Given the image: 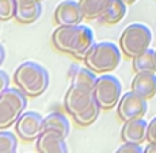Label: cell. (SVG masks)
<instances>
[{
    "instance_id": "obj_1",
    "label": "cell",
    "mask_w": 156,
    "mask_h": 153,
    "mask_svg": "<svg viewBox=\"0 0 156 153\" xmlns=\"http://www.w3.org/2000/svg\"><path fill=\"white\" fill-rule=\"evenodd\" d=\"M52 43L56 50L76 60H84L94 46V33L86 25L58 26L52 33Z\"/></svg>"
},
{
    "instance_id": "obj_2",
    "label": "cell",
    "mask_w": 156,
    "mask_h": 153,
    "mask_svg": "<svg viewBox=\"0 0 156 153\" xmlns=\"http://www.w3.org/2000/svg\"><path fill=\"white\" fill-rule=\"evenodd\" d=\"M14 83L29 98H38L49 87V72L35 61H23L14 72Z\"/></svg>"
},
{
    "instance_id": "obj_3",
    "label": "cell",
    "mask_w": 156,
    "mask_h": 153,
    "mask_svg": "<svg viewBox=\"0 0 156 153\" xmlns=\"http://www.w3.org/2000/svg\"><path fill=\"white\" fill-rule=\"evenodd\" d=\"M94 80L86 76H76L71 79V85L64 96V109L69 115L84 113L95 102Z\"/></svg>"
},
{
    "instance_id": "obj_4",
    "label": "cell",
    "mask_w": 156,
    "mask_h": 153,
    "mask_svg": "<svg viewBox=\"0 0 156 153\" xmlns=\"http://www.w3.org/2000/svg\"><path fill=\"white\" fill-rule=\"evenodd\" d=\"M121 49L115 43L109 41H102L94 43L84 57V65L94 71L95 73H109L121 62Z\"/></svg>"
},
{
    "instance_id": "obj_5",
    "label": "cell",
    "mask_w": 156,
    "mask_h": 153,
    "mask_svg": "<svg viewBox=\"0 0 156 153\" xmlns=\"http://www.w3.org/2000/svg\"><path fill=\"white\" fill-rule=\"evenodd\" d=\"M27 95L16 88L3 89L0 92V127L5 130L10 126L15 125L19 116L25 113L27 107Z\"/></svg>"
},
{
    "instance_id": "obj_6",
    "label": "cell",
    "mask_w": 156,
    "mask_h": 153,
    "mask_svg": "<svg viewBox=\"0 0 156 153\" xmlns=\"http://www.w3.org/2000/svg\"><path fill=\"white\" fill-rule=\"evenodd\" d=\"M152 42V33L148 26L143 23H132L126 26L119 35V49L128 58H134L140 53L149 49Z\"/></svg>"
},
{
    "instance_id": "obj_7",
    "label": "cell",
    "mask_w": 156,
    "mask_h": 153,
    "mask_svg": "<svg viewBox=\"0 0 156 153\" xmlns=\"http://www.w3.org/2000/svg\"><path fill=\"white\" fill-rule=\"evenodd\" d=\"M122 85L115 76L103 73L98 77L94 87V98L102 110H112L121 99Z\"/></svg>"
},
{
    "instance_id": "obj_8",
    "label": "cell",
    "mask_w": 156,
    "mask_h": 153,
    "mask_svg": "<svg viewBox=\"0 0 156 153\" xmlns=\"http://www.w3.org/2000/svg\"><path fill=\"white\" fill-rule=\"evenodd\" d=\"M148 99L143 98L141 95L133 91L124 94L117 104V115L121 121L126 122L130 119L144 118L148 111Z\"/></svg>"
},
{
    "instance_id": "obj_9",
    "label": "cell",
    "mask_w": 156,
    "mask_h": 153,
    "mask_svg": "<svg viewBox=\"0 0 156 153\" xmlns=\"http://www.w3.org/2000/svg\"><path fill=\"white\" fill-rule=\"evenodd\" d=\"M44 131V116L38 111H25L15 122V133L25 142L37 141Z\"/></svg>"
},
{
    "instance_id": "obj_10",
    "label": "cell",
    "mask_w": 156,
    "mask_h": 153,
    "mask_svg": "<svg viewBox=\"0 0 156 153\" xmlns=\"http://www.w3.org/2000/svg\"><path fill=\"white\" fill-rule=\"evenodd\" d=\"M53 18H55V22L58 26H76L82 25L84 15L82 12L79 2H76V0H62L56 7Z\"/></svg>"
},
{
    "instance_id": "obj_11",
    "label": "cell",
    "mask_w": 156,
    "mask_h": 153,
    "mask_svg": "<svg viewBox=\"0 0 156 153\" xmlns=\"http://www.w3.org/2000/svg\"><path fill=\"white\" fill-rule=\"evenodd\" d=\"M148 122L144 118H136L124 122L121 129V140L125 144H137L141 145L147 141Z\"/></svg>"
},
{
    "instance_id": "obj_12",
    "label": "cell",
    "mask_w": 156,
    "mask_h": 153,
    "mask_svg": "<svg viewBox=\"0 0 156 153\" xmlns=\"http://www.w3.org/2000/svg\"><path fill=\"white\" fill-rule=\"evenodd\" d=\"M38 153H68L65 137L53 130H44L35 141Z\"/></svg>"
},
{
    "instance_id": "obj_13",
    "label": "cell",
    "mask_w": 156,
    "mask_h": 153,
    "mask_svg": "<svg viewBox=\"0 0 156 153\" xmlns=\"http://www.w3.org/2000/svg\"><path fill=\"white\" fill-rule=\"evenodd\" d=\"M42 14V0H16L15 18L18 23H34Z\"/></svg>"
},
{
    "instance_id": "obj_14",
    "label": "cell",
    "mask_w": 156,
    "mask_h": 153,
    "mask_svg": "<svg viewBox=\"0 0 156 153\" xmlns=\"http://www.w3.org/2000/svg\"><path fill=\"white\" fill-rule=\"evenodd\" d=\"M133 92L141 95L145 99H152L156 95V73L140 72L136 73L130 84Z\"/></svg>"
},
{
    "instance_id": "obj_15",
    "label": "cell",
    "mask_w": 156,
    "mask_h": 153,
    "mask_svg": "<svg viewBox=\"0 0 156 153\" xmlns=\"http://www.w3.org/2000/svg\"><path fill=\"white\" fill-rule=\"evenodd\" d=\"M113 0H79L84 19L98 20L107 11Z\"/></svg>"
},
{
    "instance_id": "obj_16",
    "label": "cell",
    "mask_w": 156,
    "mask_h": 153,
    "mask_svg": "<svg viewBox=\"0 0 156 153\" xmlns=\"http://www.w3.org/2000/svg\"><path fill=\"white\" fill-rule=\"evenodd\" d=\"M44 130H53L67 138L71 131V125L64 113L53 111L44 118Z\"/></svg>"
},
{
    "instance_id": "obj_17",
    "label": "cell",
    "mask_w": 156,
    "mask_h": 153,
    "mask_svg": "<svg viewBox=\"0 0 156 153\" xmlns=\"http://www.w3.org/2000/svg\"><path fill=\"white\" fill-rule=\"evenodd\" d=\"M132 68L136 73H140V72L156 73V50L147 49L145 52L132 58Z\"/></svg>"
},
{
    "instance_id": "obj_18",
    "label": "cell",
    "mask_w": 156,
    "mask_h": 153,
    "mask_svg": "<svg viewBox=\"0 0 156 153\" xmlns=\"http://www.w3.org/2000/svg\"><path fill=\"white\" fill-rule=\"evenodd\" d=\"M125 15H126V3L124 0H113L107 11L98 20L106 25H115L124 19Z\"/></svg>"
},
{
    "instance_id": "obj_19",
    "label": "cell",
    "mask_w": 156,
    "mask_h": 153,
    "mask_svg": "<svg viewBox=\"0 0 156 153\" xmlns=\"http://www.w3.org/2000/svg\"><path fill=\"white\" fill-rule=\"evenodd\" d=\"M101 106L97 103V100L92 103V106L90 107V109H87L84 113L82 114H77V115H73L72 118H73L75 123L79 125V126H90L92 125L95 121L98 119V116H99V113H101Z\"/></svg>"
},
{
    "instance_id": "obj_20",
    "label": "cell",
    "mask_w": 156,
    "mask_h": 153,
    "mask_svg": "<svg viewBox=\"0 0 156 153\" xmlns=\"http://www.w3.org/2000/svg\"><path fill=\"white\" fill-rule=\"evenodd\" d=\"M18 137L12 131L3 130L0 133V153H16Z\"/></svg>"
},
{
    "instance_id": "obj_21",
    "label": "cell",
    "mask_w": 156,
    "mask_h": 153,
    "mask_svg": "<svg viewBox=\"0 0 156 153\" xmlns=\"http://www.w3.org/2000/svg\"><path fill=\"white\" fill-rule=\"evenodd\" d=\"M16 12V0H0V19L2 22L15 18Z\"/></svg>"
},
{
    "instance_id": "obj_22",
    "label": "cell",
    "mask_w": 156,
    "mask_h": 153,
    "mask_svg": "<svg viewBox=\"0 0 156 153\" xmlns=\"http://www.w3.org/2000/svg\"><path fill=\"white\" fill-rule=\"evenodd\" d=\"M114 153H144V149L141 148V145H137V144L124 142Z\"/></svg>"
},
{
    "instance_id": "obj_23",
    "label": "cell",
    "mask_w": 156,
    "mask_h": 153,
    "mask_svg": "<svg viewBox=\"0 0 156 153\" xmlns=\"http://www.w3.org/2000/svg\"><path fill=\"white\" fill-rule=\"evenodd\" d=\"M147 141L156 144V115L148 122V131H147Z\"/></svg>"
},
{
    "instance_id": "obj_24",
    "label": "cell",
    "mask_w": 156,
    "mask_h": 153,
    "mask_svg": "<svg viewBox=\"0 0 156 153\" xmlns=\"http://www.w3.org/2000/svg\"><path fill=\"white\" fill-rule=\"evenodd\" d=\"M8 83H10V76L5 71L0 72V87H2V91L5 88H8Z\"/></svg>"
},
{
    "instance_id": "obj_25",
    "label": "cell",
    "mask_w": 156,
    "mask_h": 153,
    "mask_svg": "<svg viewBox=\"0 0 156 153\" xmlns=\"http://www.w3.org/2000/svg\"><path fill=\"white\" fill-rule=\"evenodd\" d=\"M144 153H156V144L149 142L148 145L144 148Z\"/></svg>"
},
{
    "instance_id": "obj_26",
    "label": "cell",
    "mask_w": 156,
    "mask_h": 153,
    "mask_svg": "<svg viewBox=\"0 0 156 153\" xmlns=\"http://www.w3.org/2000/svg\"><path fill=\"white\" fill-rule=\"evenodd\" d=\"M0 53H2V60H0V62H4V57H5V49H4V46H2V49H0Z\"/></svg>"
},
{
    "instance_id": "obj_27",
    "label": "cell",
    "mask_w": 156,
    "mask_h": 153,
    "mask_svg": "<svg viewBox=\"0 0 156 153\" xmlns=\"http://www.w3.org/2000/svg\"><path fill=\"white\" fill-rule=\"evenodd\" d=\"M125 3H126V4H133V3H136L137 0H124Z\"/></svg>"
}]
</instances>
